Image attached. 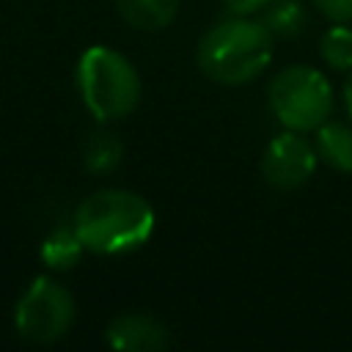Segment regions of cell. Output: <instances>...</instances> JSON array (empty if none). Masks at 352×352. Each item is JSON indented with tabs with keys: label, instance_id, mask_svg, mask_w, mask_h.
<instances>
[{
	"label": "cell",
	"instance_id": "obj_1",
	"mask_svg": "<svg viewBox=\"0 0 352 352\" xmlns=\"http://www.w3.org/2000/svg\"><path fill=\"white\" fill-rule=\"evenodd\" d=\"M72 226L85 250L99 256H121L143 248L151 239L157 214L143 195L121 187H104L80 201Z\"/></svg>",
	"mask_w": 352,
	"mask_h": 352
},
{
	"label": "cell",
	"instance_id": "obj_2",
	"mask_svg": "<svg viewBox=\"0 0 352 352\" xmlns=\"http://www.w3.org/2000/svg\"><path fill=\"white\" fill-rule=\"evenodd\" d=\"M275 38L258 16L231 14L214 22L198 41V69L217 85H245L264 74L272 60Z\"/></svg>",
	"mask_w": 352,
	"mask_h": 352
},
{
	"label": "cell",
	"instance_id": "obj_3",
	"mask_svg": "<svg viewBox=\"0 0 352 352\" xmlns=\"http://www.w3.org/2000/svg\"><path fill=\"white\" fill-rule=\"evenodd\" d=\"M77 94L99 124H113L135 113L143 82L135 63L104 44L88 47L77 60Z\"/></svg>",
	"mask_w": 352,
	"mask_h": 352
},
{
	"label": "cell",
	"instance_id": "obj_4",
	"mask_svg": "<svg viewBox=\"0 0 352 352\" xmlns=\"http://www.w3.org/2000/svg\"><path fill=\"white\" fill-rule=\"evenodd\" d=\"M267 104L283 129L314 132L330 118L333 85L324 72L305 63H292L272 74L267 85Z\"/></svg>",
	"mask_w": 352,
	"mask_h": 352
},
{
	"label": "cell",
	"instance_id": "obj_5",
	"mask_svg": "<svg viewBox=\"0 0 352 352\" xmlns=\"http://www.w3.org/2000/svg\"><path fill=\"white\" fill-rule=\"evenodd\" d=\"M74 316L77 305L72 292L55 278L38 275L16 302L14 327L30 344H55L72 330Z\"/></svg>",
	"mask_w": 352,
	"mask_h": 352
},
{
	"label": "cell",
	"instance_id": "obj_6",
	"mask_svg": "<svg viewBox=\"0 0 352 352\" xmlns=\"http://www.w3.org/2000/svg\"><path fill=\"white\" fill-rule=\"evenodd\" d=\"M319 165L314 140L305 138V132L283 129L278 132L261 154V176L275 190H297L311 182L314 170Z\"/></svg>",
	"mask_w": 352,
	"mask_h": 352
},
{
	"label": "cell",
	"instance_id": "obj_7",
	"mask_svg": "<svg viewBox=\"0 0 352 352\" xmlns=\"http://www.w3.org/2000/svg\"><path fill=\"white\" fill-rule=\"evenodd\" d=\"M104 341L121 352H162L170 344V330L151 314L126 311L110 319Z\"/></svg>",
	"mask_w": 352,
	"mask_h": 352
},
{
	"label": "cell",
	"instance_id": "obj_8",
	"mask_svg": "<svg viewBox=\"0 0 352 352\" xmlns=\"http://www.w3.org/2000/svg\"><path fill=\"white\" fill-rule=\"evenodd\" d=\"M314 148L319 162L338 173H352V124L327 118L314 129Z\"/></svg>",
	"mask_w": 352,
	"mask_h": 352
},
{
	"label": "cell",
	"instance_id": "obj_9",
	"mask_svg": "<svg viewBox=\"0 0 352 352\" xmlns=\"http://www.w3.org/2000/svg\"><path fill=\"white\" fill-rule=\"evenodd\" d=\"M116 8L126 25L154 33L176 19L179 0H116Z\"/></svg>",
	"mask_w": 352,
	"mask_h": 352
},
{
	"label": "cell",
	"instance_id": "obj_10",
	"mask_svg": "<svg viewBox=\"0 0 352 352\" xmlns=\"http://www.w3.org/2000/svg\"><path fill=\"white\" fill-rule=\"evenodd\" d=\"M82 253H85V245L80 242V236H77V231H74L72 223L69 226H55L44 236V242L38 248V256H41L44 267L52 270V272L72 270L82 258Z\"/></svg>",
	"mask_w": 352,
	"mask_h": 352
},
{
	"label": "cell",
	"instance_id": "obj_11",
	"mask_svg": "<svg viewBox=\"0 0 352 352\" xmlns=\"http://www.w3.org/2000/svg\"><path fill=\"white\" fill-rule=\"evenodd\" d=\"M272 38H294L305 28V6L302 0H270L256 14Z\"/></svg>",
	"mask_w": 352,
	"mask_h": 352
},
{
	"label": "cell",
	"instance_id": "obj_12",
	"mask_svg": "<svg viewBox=\"0 0 352 352\" xmlns=\"http://www.w3.org/2000/svg\"><path fill=\"white\" fill-rule=\"evenodd\" d=\"M121 157H124V143L118 140V135H113L107 129H96L94 135H88V140L82 146V162L96 176L116 170Z\"/></svg>",
	"mask_w": 352,
	"mask_h": 352
},
{
	"label": "cell",
	"instance_id": "obj_13",
	"mask_svg": "<svg viewBox=\"0 0 352 352\" xmlns=\"http://www.w3.org/2000/svg\"><path fill=\"white\" fill-rule=\"evenodd\" d=\"M319 58L336 72H352V28L349 22H333L319 38Z\"/></svg>",
	"mask_w": 352,
	"mask_h": 352
},
{
	"label": "cell",
	"instance_id": "obj_14",
	"mask_svg": "<svg viewBox=\"0 0 352 352\" xmlns=\"http://www.w3.org/2000/svg\"><path fill=\"white\" fill-rule=\"evenodd\" d=\"M314 6L330 22H352V0H314Z\"/></svg>",
	"mask_w": 352,
	"mask_h": 352
},
{
	"label": "cell",
	"instance_id": "obj_15",
	"mask_svg": "<svg viewBox=\"0 0 352 352\" xmlns=\"http://www.w3.org/2000/svg\"><path fill=\"white\" fill-rule=\"evenodd\" d=\"M270 0H226L228 14H239V16H256Z\"/></svg>",
	"mask_w": 352,
	"mask_h": 352
},
{
	"label": "cell",
	"instance_id": "obj_16",
	"mask_svg": "<svg viewBox=\"0 0 352 352\" xmlns=\"http://www.w3.org/2000/svg\"><path fill=\"white\" fill-rule=\"evenodd\" d=\"M344 110H346V118L352 124V72H349V77L344 82Z\"/></svg>",
	"mask_w": 352,
	"mask_h": 352
}]
</instances>
